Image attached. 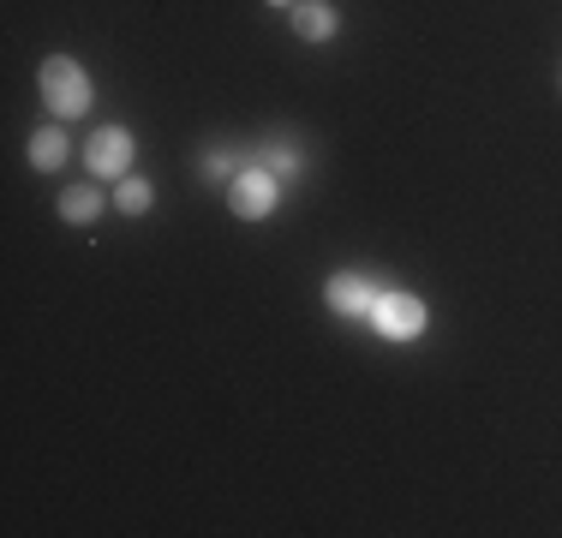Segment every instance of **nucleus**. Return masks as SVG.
Returning a JSON list of instances; mask_svg holds the SVG:
<instances>
[{
    "label": "nucleus",
    "instance_id": "nucleus-2",
    "mask_svg": "<svg viewBox=\"0 0 562 538\" xmlns=\"http://www.w3.org/2000/svg\"><path fill=\"white\" fill-rule=\"evenodd\" d=\"M281 192H288V186H281L276 173L263 168V161H251V168H239L234 186H227V210L246 215V222H263V215H276Z\"/></svg>",
    "mask_w": 562,
    "mask_h": 538
},
{
    "label": "nucleus",
    "instance_id": "nucleus-10",
    "mask_svg": "<svg viewBox=\"0 0 562 538\" xmlns=\"http://www.w3.org/2000/svg\"><path fill=\"white\" fill-rule=\"evenodd\" d=\"M263 168H270L276 180L288 186L293 173H300V150H293V144H270V150H263Z\"/></svg>",
    "mask_w": 562,
    "mask_h": 538
},
{
    "label": "nucleus",
    "instance_id": "nucleus-3",
    "mask_svg": "<svg viewBox=\"0 0 562 538\" xmlns=\"http://www.w3.org/2000/svg\"><path fill=\"white\" fill-rule=\"evenodd\" d=\"M431 312H425V300H413V293H383L378 312H371V329L383 335V341H419Z\"/></svg>",
    "mask_w": 562,
    "mask_h": 538
},
{
    "label": "nucleus",
    "instance_id": "nucleus-12",
    "mask_svg": "<svg viewBox=\"0 0 562 538\" xmlns=\"http://www.w3.org/2000/svg\"><path fill=\"white\" fill-rule=\"evenodd\" d=\"M270 7H300V0H270Z\"/></svg>",
    "mask_w": 562,
    "mask_h": 538
},
{
    "label": "nucleus",
    "instance_id": "nucleus-6",
    "mask_svg": "<svg viewBox=\"0 0 562 538\" xmlns=\"http://www.w3.org/2000/svg\"><path fill=\"white\" fill-rule=\"evenodd\" d=\"M293 31H300L305 43H329V36L341 31V12L329 7V0H300V7H293Z\"/></svg>",
    "mask_w": 562,
    "mask_h": 538
},
{
    "label": "nucleus",
    "instance_id": "nucleus-4",
    "mask_svg": "<svg viewBox=\"0 0 562 538\" xmlns=\"http://www.w3.org/2000/svg\"><path fill=\"white\" fill-rule=\"evenodd\" d=\"M132 156H138V144H132L126 126H102V132H90V144H85V168L97 173V180L132 173Z\"/></svg>",
    "mask_w": 562,
    "mask_h": 538
},
{
    "label": "nucleus",
    "instance_id": "nucleus-9",
    "mask_svg": "<svg viewBox=\"0 0 562 538\" xmlns=\"http://www.w3.org/2000/svg\"><path fill=\"white\" fill-rule=\"evenodd\" d=\"M60 161H66V132H60V126H43V132L31 138V168L55 173Z\"/></svg>",
    "mask_w": 562,
    "mask_h": 538
},
{
    "label": "nucleus",
    "instance_id": "nucleus-1",
    "mask_svg": "<svg viewBox=\"0 0 562 538\" xmlns=\"http://www.w3.org/2000/svg\"><path fill=\"white\" fill-rule=\"evenodd\" d=\"M36 85H43V102L55 108L60 120L85 114L90 102H97V90H90V72L78 60H66V54H48L43 72H36Z\"/></svg>",
    "mask_w": 562,
    "mask_h": 538
},
{
    "label": "nucleus",
    "instance_id": "nucleus-11",
    "mask_svg": "<svg viewBox=\"0 0 562 538\" xmlns=\"http://www.w3.org/2000/svg\"><path fill=\"white\" fill-rule=\"evenodd\" d=\"M198 168H204L210 180H227V173H234V161H227L222 150H204V161H198Z\"/></svg>",
    "mask_w": 562,
    "mask_h": 538
},
{
    "label": "nucleus",
    "instance_id": "nucleus-7",
    "mask_svg": "<svg viewBox=\"0 0 562 538\" xmlns=\"http://www.w3.org/2000/svg\"><path fill=\"white\" fill-rule=\"evenodd\" d=\"M97 215H102V192H90V186H72V192H60V222L90 227Z\"/></svg>",
    "mask_w": 562,
    "mask_h": 538
},
{
    "label": "nucleus",
    "instance_id": "nucleus-5",
    "mask_svg": "<svg viewBox=\"0 0 562 538\" xmlns=\"http://www.w3.org/2000/svg\"><path fill=\"white\" fill-rule=\"evenodd\" d=\"M324 300L336 305L341 317H366V323H371V312H378V300H383V288H378V281H366V276H353V269H341V276H329Z\"/></svg>",
    "mask_w": 562,
    "mask_h": 538
},
{
    "label": "nucleus",
    "instance_id": "nucleus-8",
    "mask_svg": "<svg viewBox=\"0 0 562 538\" xmlns=\"http://www.w3.org/2000/svg\"><path fill=\"white\" fill-rule=\"evenodd\" d=\"M150 204H156V186L150 180H138V173H120V180H114V210L144 215Z\"/></svg>",
    "mask_w": 562,
    "mask_h": 538
}]
</instances>
